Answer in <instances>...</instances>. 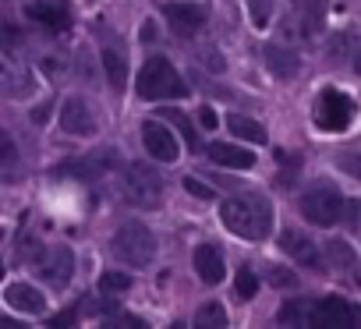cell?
<instances>
[{
  "label": "cell",
  "instance_id": "29",
  "mask_svg": "<svg viewBox=\"0 0 361 329\" xmlns=\"http://www.w3.org/2000/svg\"><path fill=\"white\" fill-rule=\"evenodd\" d=\"M269 283H273V287H280V290H290V287H298V276H294L290 269L273 266V269H269Z\"/></svg>",
  "mask_w": 361,
  "mask_h": 329
},
{
  "label": "cell",
  "instance_id": "23",
  "mask_svg": "<svg viewBox=\"0 0 361 329\" xmlns=\"http://www.w3.org/2000/svg\"><path fill=\"white\" fill-rule=\"evenodd\" d=\"M159 113H163V117H166L180 135H185V145H188V149H195V152H199V135H195V128H192V120H188L185 113H180V110H159Z\"/></svg>",
  "mask_w": 361,
  "mask_h": 329
},
{
  "label": "cell",
  "instance_id": "8",
  "mask_svg": "<svg viewBox=\"0 0 361 329\" xmlns=\"http://www.w3.org/2000/svg\"><path fill=\"white\" fill-rule=\"evenodd\" d=\"M163 18L170 22V29L177 36H195L206 25V8L202 4H185V0H173V4H163Z\"/></svg>",
  "mask_w": 361,
  "mask_h": 329
},
{
  "label": "cell",
  "instance_id": "6",
  "mask_svg": "<svg viewBox=\"0 0 361 329\" xmlns=\"http://www.w3.org/2000/svg\"><path fill=\"white\" fill-rule=\"evenodd\" d=\"M354 120V99L340 89H322L315 106V124L322 131H347Z\"/></svg>",
  "mask_w": 361,
  "mask_h": 329
},
{
  "label": "cell",
  "instance_id": "33",
  "mask_svg": "<svg viewBox=\"0 0 361 329\" xmlns=\"http://www.w3.org/2000/svg\"><path fill=\"white\" fill-rule=\"evenodd\" d=\"M199 120H202V128H209V131H213V128L220 124V120H216V110H213V106H202V110H199Z\"/></svg>",
  "mask_w": 361,
  "mask_h": 329
},
{
  "label": "cell",
  "instance_id": "15",
  "mask_svg": "<svg viewBox=\"0 0 361 329\" xmlns=\"http://www.w3.org/2000/svg\"><path fill=\"white\" fill-rule=\"evenodd\" d=\"M209 159L220 163V167H231V170H248L255 163V152L245 149V145H234V142H213L209 145Z\"/></svg>",
  "mask_w": 361,
  "mask_h": 329
},
{
  "label": "cell",
  "instance_id": "9",
  "mask_svg": "<svg viewBox=\"0 0 361 329\" xmlns=\"http://www.w3.org/2000/svg\"><path fill=\"white\" fill-rule=\"evenodd\" d=\"M25 15H29V22H39V25L54 29V32L71 29V8L64 4V0H29Z\"/></svg>",
  "mask_w": 361,
  "mask_h": 329
},
{
  "label": "cell",
  "instance_id": "16",
  "mask_svg": "<svg viewBox=\"0 0 361 329\" xmlns=\"http://www.w3.org/2000/svg\"><path fill=\"white\" fill-rule=\"evenodd\" d=\"M4 301H8L15 311H25V315H39V311L47 308V297H43L32 283H8Z\"/></svg>",
  "mask_w": 361,
  "mask_h": 329
},
{
  "label": "cell",
  "instance_id": "25",
  "mask_svg": "<svg viewBox=\"0 0 361 329\" xmlns=\"http://www.w3.org/2000/svg\"><path fill=\"white\" fill-rule=\"evenodd\" d=\"M326 252H329L333 266H340V269H350V266H354V252H350V244H343V241H329Z\"/></svg>",
  "mask_w": 361,
  "mask_h": 329
},
{
  "label": "cell",
  "instance_id": "3",
  "mask_svg": "<svg viewBox=\"0 0 361 329\" xmlns=\"http://www.w3.org/2000/svg\"><path fill=\"white\" fill-rule=\"evenodd\" d=\"M301 216L305 220H312L315 227H333L343 213H347V202H343V195L333 188V185H326V181H319V185H312L305 195H301Z\"/></svg>",
  "mask_w": 361,
  "mask_h": 329
},
{
  "label": "cell",
  "instance_id": "20",
  "mask_svg": "<svg viewBox=\"0 0 361 329\" xmlns=\"http://www.w3.org/2000/svg\"><path fill=\"white\" fill-rule=\"evenodd\" d=\"M312 318H315V304L312 301H287V304H280V311H276V322L280 325H312Z\"/></svg>",
  "mask_w": 361,
  "mask_h": 329
},
{
  "label": "cell",
  "instance_id": "4",
  "mask_svg": "<svg viewBox=\"0 0 361 329\" xmlns=\"http://www.w3.org/2000/svg\"><path fill=\"white\" fill-rule=\"evenodd\" d=\"M124 199L135 209H159L163 206V181L145 163H131L124 170Z\"/></svg>",
  "mask_w": 361,
  "mask_h": 329
},
{
  "label": "cell",
  "instance_id": "14",
  "mask_svg": "<svg viewBox=\"0 0 361 329\" xmlns=\"http://www.w3.org/2000/svg\"><path fill=\"white\" fill-rule=\"evenodd\" d=\"M280 248H283V255H290L298 266H319V248L312 244V237H305L301 230H283L280 234Z\"/></svg>",
  "mask_w": 361,
  "mask_h": 329
},
{
  "label": "cell",
  "instance_id": "30",
  "mask_svg": "<svg viewBox=\"0 0 361 329\" xmlns=\"http://www.w3.org/2000/svg\"><path fill=\"white\" fill-rule=\"evenodd\" d=\"M336 163H340V170H347L350 178H357V181H361V152H343Z\"/></svg>",
  "mask_w": 361,
  "mask_h": 329
},
{
  "label": "cell",
  "instance_id": "11",
  "mask_svg": "<svg viewBox=\"0 0 361 329\" xmlns=\"http://www.w3.org/2000/svg\"><path fill=\"white\" fill-rule=\"evenodd\" d=\"M315 329H347V325H357L354 318V308L340 297H322L315 304V318H312Z\"/></svg>",
  "mask_w": 361,
  "mask_h": 329
},
{
  "label": "cell",
  "instance_id": "37",
  "mask_svg": "<svg viewBox=\"0 0 361 329\" xmlns=\"http://www.w3.org/2000/svg\"><path fill=\"white\" fill-rule=\"evenodd\" d=\"M354 71H357V75H361V54H357V57H354Z\"/></svg>",
  "mask_w": 361,
  "mask_h": 329
},
{
  "label": "cell",
  "instance_id": "13",
  "mask_svg": "<svg viewBox=\"0 0 361 329\" xmlns=\"http://www.w3.org/2000/svg\"><path fill=\"white\" fill-rule=\"evenodd\" d=\"M117 163V152H110V149H99V152H92V156H85V159H71V163H64V167H57L61 174H71V178H99V174H106L110 167Z\"/></svg>",
  "mask_w": 361,
  "mask_h": 329
},
{
  "label": "cell",
  "instance_id": "17",
  "mask_svg": "<svg viewBox=\"0 0 361 329\" xmlns=\"http://www.w3.org/2000/svg\"><path fill=\"white\" fill-rule=\"evenodd\" d=\"M329 0H294V18L301 25V36H315L322 29Z\"/></svg>",
  "mask_w": 361,
  "mask_h": 329
},
{
  "label": "cell",
  "instance_id": "36",
  "mask_svg": "<svg viewBox=\"0 0 361 329\" xmlns=\"http://www.w3.org/2000/svg\"><path fill=\"white\" fill-rule=\"evenodd\" d=\"M347 43H350V36H336V39L329 43V54H340V50H343Z\"/></svg>",
  "mask_w": 361,
  "mask_h": 329
},
{
  "label": "cell",
  "instance_id": "1",
  "mask_svg": "<svg viewBox=\"0 0 361 329\" xmlns=\"http://www.w3.org/2000/svg\"><path fill=\"white\" fill-rule=\"evenodd\" d=\"M220 220L241 241H262L269 237V227H273V206L266 195H255V192L234 195L220 206Z\"/></svg>",
  "mask_w": 361,
  "mask_h": 329
},
{
  "label": "cell",
  "instance_id": "2",
  "mask_svg": "<svg viewBox=\"0 0 361 329\" xmlns=\"http://www.w3.org/2000/svg\"><path fill=\"white\" fill-rule=\"evenodd\" d=\"M138 96L142 99H180L188 96V85L185 78L177 75V68L166 61V57H149L138 71Z\"/></svg>",
  "mask_w": 361,
  "mask_h": 329
},
{
  "label": "cell",
  "instance_id": "24",
  "mask_svg": "<svg viewBox=\"0 0 361 329\" xmlns=\"http://www.w3.org/2000/svg\"><path fill=\"white\" fill-rule=\"evenodd\" d=\"M195 325H213V329H224L227 325V311H224V304H206V308H199V315H195Z\"/></svg>",
  "mask_w": 361,
  "mask_h": 329
},
{
  "label": "cell",
  "instance_id": "21",
  "mask_svg": "<svg viewBox=\"0 0 361 329\" xmlns=\"http://www.w3.org/2000/svg\"><path fill=\"white\" fill-rule=\"evenodd\" d=\"M227 128L238 135V138H245V142H266V128L259 124V120H252V117H245V113H231L227 117Z\"/></svg>",
  "mask_w": 361,
  "mask_h": 329
},
{
  "label": "cell",
  "instance_id": "34",
  "mask_svg": "<svg viewBox=\"0 0 361 329\" xmlns=\"http://www.w3.org/2000/svg\"><path fill=\"white\" fill-rule=\"evenodd\" d=\"M106 325H135V329H145L142 318H131V315H117V318H106Z\"/></svg>",
  "mask_w": 361,
  "mask_h": 329
},
{
  "label": "cell",
  "instance_id": "35",
  "mask_svg": "<svg viewBox=\"0 0 361 329\" xmlns=\"http://www.w3.org/2000/svg\"><path fill=\"white\" fill-rule=\"evenodd\" d=\"M75 311H78V308H68L64 315H57V318H50V325H68V322L75 318Z\"/></svg>",
  "mask_w": 361,
  "mask_h": 329
},
{
  "label": "cell",
  "instance_id": "27",
  "mask_svg": "<svg viewBox=\"0 0 361 329\" xmlns=\"http://www.w3.org/2000/svg\"><path fill=\"white\" fill-rule=\"evenodd\" d=\"M255 287H259L255 273H252L248 266H241V269H238V287H234V290H238V297H241V301H248V297L255 294Z\"/></svg>",
  "mask_w": 361,
  "mask_h": 329
},
{
  "label": "cell",
  "instance_id": "18",
  "mask_svg": "<svg viewBox=\"0 0 361 329\" xmlns=\"http://www.w3.org/2000/svg\"><path fill=\"white\" fill-rule=\"evenodd\" d=\"M195 273L202 283H220L224 280V255L213 244H199L195 248Z\"/></svg>",
  "mask_w": 361,
  "mask_h": 329
},
{
  "label": "cell",
  "instance_id": "28",
  "mask_svg": "<svg viewBox=\"0 0 361 329\" xmlns=\"http://www.w3.org/2000/svg\"><path fill=\"white\" fill-rule=\"evenodd\" d=\"M128 276L124 273H103V280H99V287H103V294H124L128 290Z\"/></svg>",
  "mask_w": 361,
  "mask_h": 329
},
{
  "label": "cell",
  "instance_id": "7",
  "mask_svg": "<svg viewBox=\"0 0 361 329\" xmlns=\"http://www.w3.org/2000/svg\"><path fill=\"white\" fill-rule=\"evenodd\" d=\"M142 142H145L149 156L159 159V163H173L180 156V145H177L170 124H163V120H145L142 124Z\"/></svg>",
  "mask_w": 361,
  "mask_h": 329
},
{
  "label": "cell",
  "instance_id": "32",
  "mask_svg": "<svg viewBox=\"0 0 361 329\" xmlns=\"http://www.w3.org/2000/svg\"><path fill=\"white\" fill-rule=\"evenodd\" d=\"M185 188H188L192 195H199V199H213V188H206V185L195 181V178H185Z\"/></svg>",
  "mask_w": 361,
  "mask_h": 329
},
{
  "label": "cell",
  "instance_id": "31",
  "mask_svg": "<svg viewBox=\"0 0 361 329\" xmlns=\"http://www.w3.org/2000/svg\"><path fill=\"white\" fill-rule=\"evenodd\" d=\"M0 149H4V170H8V178H15V145H11L8 135L0 138Z\"/></svg>",
  "mask_w": 361,
  "mask_h": 329
},
{
  "label": "cell",
  "instance_id": "22",
  "mask_svg": "<svg viewBox=\"0 0 361 329\" xmlns=\"http://www.w3.org/2000/svg\"><path fill=\"white\" fill-rule=\"evenodd\" d=\"M103 68H106V78L114 89H124L128 82V68H124V54L121 50H103Z\"/></svg>",
  "mask_w": 361,
  "mask_h": 329
},
{
  "label": "cell",
  "instance_id": "19",
  "mask_svg": "<svg viewBox=\"0 0 361 329\" xmlns=\"http://www.w3.org/2000/svg\"><path fill=\"white\" fill-rule=\"evenodd\" d=\"M266 68H269V75H276V78H294V75H298V54H294L290 46L269 43V46H266Z\"/></svg>",
  "mask_w": 361,
  "mask_h": 329
},
{
  "label": "cell",
  "instance_id": "12",
  "mask_svg": "<svg viewBox=\"0 0 361 329\" xmlns=\"http://www.w3.org/2000/svg\"><path fill=\"white\" fill-rule=\"evenodd\" d=\"M61 128H64L68 135H92V131H96V120H92L89 103L78 99V96H71V99L61 106Z\"/></svg>",
  "mask_w": 361,
  "mask_h": 329
},
{
  "label": "cell",
  "instance_id": "5",
  "mask_svg": "<svg viewBox=\"0 0 361 329\" xmlns=\"http://www.w3.org/2000/svg\"><path fill=\"white\" fill-rule=\"evenodd\" d=\"M114 255L135 269L149 266L152 255H156V237L149 234V227L142 223H124L117 234H114Z\"/></svg>",
  "mask_w": 361,
  "mask_h": 329
},
{
  "label": "cell",
  "instance_id": "26",
  "mask_svg": "<svg viewBox=\"0 0 361 329\" xmlns=\"http://www.w3.org/2000/svg\"><path fill=\"white\" fill-rule=\"evenodd\" d=\"M248 15H252L255 29H266L269 15H273V0H248Z\"/></svg>",
  "mask_w": 361,
  "mask_h": 329
},
{
  "label": "cell",
  "instance_id": "10",
  "mask_svg": "<svg viewBox=\"0 0 361 329\" xmlns=\"http://www.w3.org/2000/svg\"><path fill=\"white\" fill-rule=\"evenodd\" d=\"M36 273H39L47 283H54V287H68V280H71V273H75V255H71L68 248H50V252H43V259L36 262Z\"/></svg>",
  "mask_w": 361,
  "mask_h": 329
}]
</instances>
